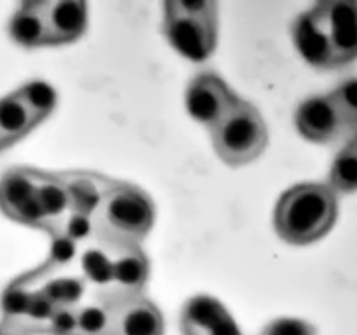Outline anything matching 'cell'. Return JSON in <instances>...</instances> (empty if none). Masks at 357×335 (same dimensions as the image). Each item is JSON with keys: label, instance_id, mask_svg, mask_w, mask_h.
<instances>
[{"label": "cell", "instance_id": "28", "mask_svg": "<svg viewBox=\"0 0 357 335\" xmlns=\"http://www.w3.org/2000/svg\"><path fill=\"white\" fill-rule=\"evenodd\" d=\"M0 335H35L23 321L2 318L0 321Z\"/></svg>", "mask_w": 357, "mask_h": 335}, {"label": "cell", "instance_id": "29", "mask_svg": "<svg viewBox=\"0 0 357 335\" xmlns=\"http://www.w3.org/2000/svg\"><path fill=\"white\" fill-rule=\"evenodd\" d=\"M347 147H349V149H351V150H354V152L357 154V129L354 131V135H352V138L349 140Z\"/></svg>", "mask_w": 357, "mask_h": 335}, {"label": "cell", "instance_id": "4", "mask_svg": "<svg viewBox=\"0 0 357 335\" xmlns=\"http://www.w3.org/2000/svg\"><path fill=\"white\" fill-rule=\"evenodd\" d=\"M321 28L333 66H344L357 59V2L324 0L310 9Z\"/></svg>", "mask_w": 357, "mask_h": 335}, {"label": "cell", "instance_id": "16", "mask_svg": "<svg viewBox=\"0 0 357 335\" xmlns=\"http://www.w3.org/2000/svg\"><path fill=\"white\" fill-rule=\"evenodd\" d=\"M37 201L45 222L44 230H47L49 234L56 232L70 213L68 192L59 174L45 173V171L38 173Z\"/></svg>", "mask_w": 357, "mask_h": 335}, {"label": "cell", "instance_id": "26", "mask_svg": "<svg viewBox=\"0 0 357 335\" xmlns=\"http://www.w3.org/2000/svg\"><path fill=\"white\" fill-rule=\"evenodd\" d=\"M77 332V307L56 306L44 328L47 335H75Z\"/></svg>", "mask_w": 357, "mask_h": 335}, {"label": "cell", "instance_id": "17", "mask_svg": "<svg viewBox=\"0 0 357 335\" xmlns=\"http://www.w3.org/2000/svg\"><path fill=\"white\" fill-rule=\"evenodd\" d=\"M35 126H38L37 121L16 91L0 98V133L10 145L26 136Z\"/></svg>", "mask_w": 357, "mask_h": 335}, {"label": "cell", "instance_id": "8", "mask_svg": "<svg viewBox=\"0 0 357 335\" xmlns=\"http://www.w3.org/2000/svg\"><path fill=\"white\" fill-rule=\"evenodd\" d=\"M237 94L215 72L197 73L188 82L185 105L192 117L208 129H213L237 101Z\"/></svg>", "mask_w": 357, "mask_h": 335}, {"label": "cell", "instance_id": "3", "mask_svg": "<svg viewBox=\"0 0 357 335\" xmlns=\"http://www.w3.org/2000/svg\"><path fill=\"white\" fill-rule=\"evenodd\" d=\"M211 131L216 156L229 166L253 163L264 154L268 131L264 117L255 105L237 98L234 107Z\"/></svg>", "mask_w": 357, "mask_h": 335}, {"label": "cell", "instance_id": "21", "mask_svg": "<svg viewBox=\"0 0 357 335\" xmlns=\"http://www.w3.org/2000/svg\"><path fill=\"white\" fill-rule=\"evenodd\" d=\"M35 283L31 281L30 276L24 274L21 278L14 279L2 293V318H9V320H23L24 313L28 309L31 295H33Z\"/></svg>", "mask_w": 357, "mask_h": 335}, {"label": "cell", "instance_id": "23", "mask_svg": "<svg viewBox=\"0 0 357 335\" xmlns=\"http://www.w3.org/2000/svg\"><path fill=\"white\" fill-rule=\"evenodd\" d=\"M110 314L105 306L94 300L93 304L77 307L75 335H108Z\"/></svg>", "mask_w": 357, "mask_h": 335}, {"label": "cell", "instance_id": "15", "mask_svg": "<svg viewBox=\"0 0 357 335\" xmlns=\"http://www.w3.org/2000/svg\"><path fill=\"white\" fill-rule=\"evenodd\" d=\"M9 35L21 47L33 49L49 45L44 0L21 2L9 21Z\"/></svg>", "mask_w": 357, "mask_h": 335}, {"label": "cell", "instance_id": "19", "mask_svg": "<svg viewBox=\"0 0 357 335\" xmlns=\"http://www.w3.org/2000/svg\"><path fill=\"white\" fill-rule=\"evenodd\" d=\"M38 288L47 295L54 306H68L79 307V302L82 300L86 293V281L77 276H58V278H47L42 283H38Z\"/></svg>", "mask_w": 357, "mask_h": 335}, {"label": "cell", "instance_id": "18", "mask_svg": "<svg viewBox=\"0 0 357 335\" xmlns=\"http://www.w3.org/2000/svg\"><path fill=\"white\" fill-rule=\"evenodd\" d=\"M16 94L26 105L37 124H40L52 114L56 108V100H58L54 87L44 80H31V82L23 84L20 89H16Z\"/></svg>", "mask_w": 357, "mask_h": 335}, {"label": "cell", "instance_id": "25", "mask_svg": "<svg viewBox=\"0 0 357 335\" xmlns=\"http://www.w3.org/2000/svg\"><path fill=\"white\" fill-rule=\"evenodd\" d=\"M260 335H317V330L300 318H278L265 325Z\"/></svg>", "mask_w": 357, "mask_h": 335}, {"label": "cell", "instance_id": "7", "mask_svg": "<svg viewBox=\"0 0 357 335\" xmlns=\"http://www.w3.org/2000/svg\"><path fill=\"white\" fill-rule=\"evenodd\" d=\"M38 173L35 168H9L0 177V209L14 222L44 230L45 222L37 201Z\"/></svg>", "mask_w": 357, "mask_h": 335}, {"label": "cell", "instance_id": "6", "mask_svg": "<svg viewBox=\"0 0 357 335\" xmlns=\"http://www.w3.org/2000/svg\"><path fill=\"white\" fill-rule=\"evenodd\" d=\"M96 302L110 314L108 335H164V316L159 307L138 295H103L96 293Z\"/></svg>", "mask_w": 357, "mask_h": 335}, {"label": "cell", "instance_id": "27", "mask_svg": "<svg viewBox=\"0 0 357 335\" xmlns=\"http://www.w3.org/2000/svg\"><path fill=\"white\" fill-rule=\"evenodd\" d=\"M171 6L188 16L218 20V2L215 0H169Z\"/></svg>", "mask_w": 357, "mask_h": 335}, {"label": "cell", "instance_id": "1", "mask_svg": "<svg viewBox=\"0 0 357 335\" xmlns=\"http://www.w3.org/2000/svg\"><path fill=\"white\" fill-rule=\"evenodd\" d=\"M155 222L152 198L138 185L114 180L91 216L93 239L107 250L139 246Z\"/></svg>", "mask_w": 357, "mask_h": 335}, {"label": "cell", "instance_id": "13", "mask_svg": "<svg viewBox=\"0 0 357 335\" xmlns=\"http://www.w3.org/2000/svg\"><path fill=\"white\" fill-rule=\"evenodd\" d=\"M59 178L68 192L70 211L86 216H93L105 191L114 181L112 178L91 171H68V173H59Z\"/></svg>", "mask_w": 357, "mask_h": 335}, {"label": "cell", "instance_id": "14", "mask_svg": "<svg viewBox=\"0 0 357 335\" xmlns=\"http://www.w3.org/2000/svg\"><path fill=\"white\" fill-rule=\"evenodd\" d=\"M291 37L298 52L309 65L319 70L335 68L330 49L310 9L295 17L291 24Z\"/></svg>", "mask_w": 357, "mask_h": 335}, {"label": "cell", "instance_id": "24", "mask_svg": "<svg viewBox=\"0 0 357 335\" xmlns=\"http://www.w3.org/2000/svg\"><path fill=\"white\" fill-rule=\"evenodd\" d=\"M331 101L337 107L344 122L345 131L357 129V79H347L330 93Z\"/></svg>", "mask_w": 357, "mask_h": 335}, {"label": "cell", "instance_id": "12", "mask_svg": "<svg viewBox=\"0 0 357 335\" xmlns=\"http://www.w3.org/2000/svg\"><path fill=\"white\" fill-rule=\"evenodd\" d=\"M49 45L75 42L86 34L89 9L84 0H44Z\"/></svg>", "mask_w": 357, "mask_h": 335}, {"label": "cell", "instance_id": "2", "mask_svg": "<svg viewBox=\"0 0 357 335\" xmlns=\"http://www.w3.org/2000/svg\"><path fill=\"white\" fill-rule=\"evenodd\" d=\"M337 216V192L330 185L296 184L275 202L274 230L286 243L305 246L326 236Z\"/></svg>", "mask_w": 357, "mask_h": 335}, {"label": "cell", "instance_id": "20", "mask_svg": "<svg viewBox=\"0 0 357 335\" xmlns=\"http://www.w3.org/2000/svg\"><path fill=\"white\" fill-rule=\"evenodd\" d=\"M80 269L82 279L86 283H94L98 290L107 288L112 283V253L107 248L94 243V246L86 248L80 255Z\"/></svg>", "mask_w": 357, "mask_h": 335}, {"label": "cell", "instance_id": "5", "mask_svg": "<svg viewBox=\"0 0 357 335\" xmlns=\"http://www.w3.org/2000/svg\"><path fill=\"white\" fill-rule=\"evenodd\" d=\"M162 34L171 45L195 63L206 61L215 52L218 42V20L188 16L164 2Z\"/></svg>", "mask_w": 357, "mask_h": 335}, {"label": "cell", "instance_id": "10", "mask_svg": "<svg viewBox=\"0 0 357 335\" xmlns=\"http://www.w3.org/2000/svg\"><path fill=\"white\" fill-rule=\"evenodd\" d=\"M295 124L300 135L312 143L335 142L345 133L344 122L330 94L310 96L302 101L296 108Z\"/></svg>", "mask_w": 357, "mask_h": 335}, {"label": "cell", "instance_id": "11", "mask_svg": "<svg viewBox=\"0 0 357 335\" xmlns=\"http://www.w3.org/2000/svg\"><path fill=\"white\" fill-rule=\"evenodd\" d=\"M112 253V283L98 290L103 295H138L145 290L150 274V262L142 246L108 250Z\"/></svg>", "mask_w": 357, "mask_h": 335}, {"label": "cell", "instance_id": "9", "mask_svg": "<svg viewBox=\"0 0 357 335\" xmlns=\"http://www.w3.org/2000/svg\"><path fill=\"white\" fill-rule=\"evenodd\" d=\"M181 335H243L232 314L211 295H194L180 311Z\"/></svg>", "mask_w": 357, "mask_h": 335}, {"label": "cell", "instance_id": "22", "mask_svg": "<svg viewBox=\"0 0 357 335\" xmlns=\"http://www.w3.org/2000/svg\"><path fill=\"white\" fill-rule=\"evenodd\" d=\"M330 187L335 192L357 191V154L347 145L337 154L330 168Z\"/></svg>", "mask_w": 357, "mask_h": 335}, {"label": "cell", "instance_id": "30", "mask_svg": "<svg viewBox=\"0 0 357 335\" xmlns=\"http://www.w3.org/2000/svg\"><path fill=\"white\" fill-rule=\"evenodd\" d=\"M7 147H10V143L7 142V140L2 136V133H0V152H2V150H6Z\"/></svg>", "mask_w": 357, "mask_h": 335}]
</instances>
